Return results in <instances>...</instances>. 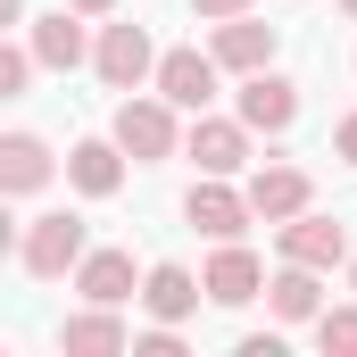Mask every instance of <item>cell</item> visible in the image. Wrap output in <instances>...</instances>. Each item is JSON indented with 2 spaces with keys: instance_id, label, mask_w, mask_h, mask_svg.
<instances>
[{
  "instance_id": "cell-3",
  "label": "cell",
  "mask_w": 357,
  "mask_h": 357,
  "mask_svg": "<svg viewBox=\"0 0 357 357\" xmlns=\"http://www.w3.org/2000/svg\"><path fill=\"white\" fill-rule=\"evenodd\" d=\"M91 67H100L108 91H142V75H158V50H150L142 25H108V33L91 42Z\"/></svg>"
},
{
  "instance_id": "cell-21",
  "label": "cell",
  "mask_w": 357,
  "mask_h": 357,
  "mask_svg": "<svg viewBox=\"0 0 357 357\" xmlns=\"http://www.w3.org/2000/svg\"><path fill=\"white\" fill-rule=\"evenodd\" d=\"M133 357H183V333L175 324H150V333H133Z\"/></svg>"
},
{
  "instance_id": "cell-7",
  "label": "cell",
  "mask_w": 357,
  "mask_h": 357,
  "mask_svg": "<svg viewBox=\"0 0 357 357\" xmlns=\"http://www.w3.org/2000/svg\"><path fill=\"white\" fill-rule=\"evenodd\" d=\"M216 75H225L216 50H167V59H158V91H167L175 108H191V116L216 100Z\"/></svg>"
},
{
  "instance_id": "cell-12",
  "label": "cell",
  "mask_w": 357,
  "mask_h": 357,
  "mask_svg": "<svg viewBox=\"0 0 357 357\" xmlns=\"http://www.w3.org/2000/svg\"><path fill=\"white\" fill-rule=\"evenodd\" d=\"M59 349H67V357H116V349H133V333L116 324V307H100V299H91L84 316H67V324H59Z\"/></svg>"
},
{
  "instance_id": "cell-27",
  "label": "cell",
  "mask_w": 357,
  "mask_h": 357,
  "mask_svg": "<svg viewBox=\"0 0 357 357\" xmlns=\"http://www.w3.org/2000/svg\"><path fill=\"white\" fill-rule=\"evenodd\" d=\"M341 17H349V25H357V0H341Z\"/></svg>"
},
{
  "instance_id": "cell-11",
  "label": "cell",
  "mask_w": 357,
  "mask_h": 357,
  "mask_svg": "<svg viewBox=\"0 0 357 357\" xmlns=\"http://www.w3.org/2000/svg\"><path fill=\"white\" fill-rule=\"evenodd\" d=\"M50 167H59V158H50L42 133H8V142H0V191H8V199H33V191L50 183Z\"/></svg>"
},
{
  "instance_id": "cell-6",
  "label": "cell",
  "mask_w": 357,
  "mask_h": 357,
  "mask_svg": "<svg viewBox=\"0 0 357 357\" xmlns=\"http://www.w3.org/2000/svg\"><path fill=\"white\" fill-rule=\"evenodd\" d=\"M291 116H299V84L291 75H274V67L241 75V125L250 133H291Z\"/></svg>"
},
{
  "instance_id": "cell-4",
  "label": "cell",
  "mask_w": 357,
  "mask_h": 357,
  "mask_svg": "<svg viewBox=\"0 0 357 357\" xmlns=\"http://www.w3.org/2000/svg\"><path fill=\"white\" fill-rule=\"evenodd\" d=\"M183 150H191V167H199V175H241V167H250V125H241V116H208V108H199V125L183 133Z\"/></svg>"
},
{
  "instance_id": "cell-19",
  "label": "cell",
  "mask_w": 357,
  "mask_h": 357,
  "mask_svg": "<svg viewBox=\"0 0 357 357\" xmlns=\"http://www.w3.org/2000/svg\"><path fill=\"white\" fill-rule=\"evenodd\" d=\"M316 349L324 357H357V307H324L316 316Z\"/></svg>"
},
{
  "instance_id": "cell-24",
  "label": "cell",
  "mask_w": 357,
  "mask_h": 357,
  "mask_svg": "<svg viewBox=\"0 0 357 357\" xmlns=\"http://www.w3.org/2000/svg\"><path fill=\"white\" fill-rule=\"evenodd\" d=\"M241 357H282V333H241Z\"/></svg>"
},
{
  "instance_id": "cell-28",
  "label": "cell",
  "mask_w": 357,
  "mask_h": 357,
  "mask_svg": "<svg viewBox=\"0 0 357 357\" xmlns=\"http://www.w3.org/2000/svg\"><path fill=\"white\" fill-rule=\"evenodd\" d=\"M349 291H357V258H349Z\"/></svg>"
},
{
  "instance_id": "cell-16",
  "label": "cell",
  "mask_w": 357,
  "mask_h": 357,
  "mask_svg": "<svg viewBox=\"0 0 357 357\" xmlns=\"http://www.w3.org/2000/svg\"><path fill=\"white\" fill-rule=\"evenodd\" d=\"M75 17H84V8H50V17H33V59H42V67H59V75L91 59V42H84V25H75Z\"/></svg>"
},
{
  "instance_id": "cell-1",
  "label": "cell",
  "mask_w": 357,
  "mask_h": 357,
  "mask_svg": "<svg viewBox=\"0 0 357 357\" xmlns=\"http://www.w3.org/2000/svg\"><path fill=\"white\" fill-rule=\"evenodd\" d=\"M84 258H91V241H84V216H75V208H50V216H33V225L17 233V266L42 274V282L75 274Z\"/></svg>"
},
{
  "instance_id": "cell-13",
  "label": "cell",
  "mask_w": 357,
  "mask_h": 357,
  "mask_svg": "<svg viewBox=\"0 0 357 357\" xmlns=\"http://www.w3.org/2000/svg\"><path fill=\"white\" fill-rule=\"evenodd\" d=\"M67 183L84 191V199H108L116 183H125V142L108 133V142H75L67 150Z\"/></svg>"
},
{
  "instance_id": "cell-14",
  "label": "cell",
  "mask_w": 357,
  "mask_h": 357,
  "mask_svg": "<svg viewBox=\"0 0 357 357\" xmlns=\"http://www.w3.org/2000/svg\"><path fill=\"white\" fill-rule=\"evenodd\" d=\"M307 199H316V183L299 175V167H258V175H250V208H258L266 225H291Z\"/></svg>"
},
{
  "instance_id": "cell-2",
  "label": "cell",
  "mask_w": 357,
  "mask_h": 357,
  "mask_svg": "<svg viewBox=\"0 0 357 357\" xmlns=\"http://www.w3.org/2000/svg\"><path fill=\"white\" fill-rule=\"evenodd\" d=\"M108 133H116V142H125V158H142V167L175 158V142H183V133H175V100H167V91H158V100H133V91H125Z\"/></svg>"
},
{
  "instance_id": "cell-17",
  "label": "cell",
  "mask_w": 357,
  "mask_h": 357,
  "mask_svg": "<svg viewBox=\"0 0 357 357\" xmlns=\"http://www.w3.org/2000/svg\"><path fill=\"white\" fill-rule=\"evenodd\" d=\"M199 299H208V282H191L183 266H150V274H142V307H150L158 324H183Z\"/></svg>"
},
{
  "instance_id": "cell-23",
  "label": "cell",
  "mask_w": 357,
  "mask_h": 357,
  "mask_svg": "<svg viewBox=\"0 0 357 357\" xmlns=\"http://www.w3.org/2000/svg\"><path fill=\"white\" fill-rule=\"evenodd\" d=\"M333 150H341V158H349V167H357V108H349V116H341V125H333Z\"/></svg>"
},
{
  "instance_id": "cell-18",
  "label": "cell",
  "mask_w": 357,
  "mask_h": 357,
  "mask_svg": "<svg viewBox=\"0 0 357 357\" xmlns=\"http://www.w3.org/2000/svg\"><path fill=\"white\" fill-rule=\"evenodd\" d=\"M75 291L100 299V307H125V299H133V258H125V250H91L84 266H75Z\"/></svg>"
},
{
  "instance_id": "cell-26",
  "label": "cell",
  "mask_w": 357,
  "mask_h": 357,
  "mask_svg": "<svg viewBox=\"0 0 357 357\" xmlns=\"http://www.w3.org/2000/svg\"><path fill=\"white\" fill-rule=\"evenodd\" d=\"M67 8H84V17H108V8H116V0H67Z\"/></svg>"
},
{
  "instance_id": "cell-20",
  "label": "cell",
  "mask_w": 357,
  "mask_h": 357,
  "mask_svg": "<svg viewBox=\"0 0 357 357\" xmlns=\"http://www.w3.org/2000/svg\"><path fill=\"white\" fill-rule=\"evenodd\" d=\"M33 67H42L33 42H0V100H17V91L33 84Z\"/></svg>"
},
{
  "instance_id": "cell-15",
  "label": "cell",
  "mask_w": 357,
  "mask_h": 357,
  "mask_svg": "<svg viewBox=\"0 0 357 357\" xmlns=\"http://www.w3.org/2000/svg\"><path fill=\"white\" fill-rule=\"evenodd\" d=\"M266 307L282 316V324H316V316H324V282H316V266L282 258V274L266 282Z\"/></svg>"
},
{
  "instance_id": "cell-22",
  "label": "cell",
  "mask_w": 357,
  "mask_h": 357,
  "mask_svg": "<svg viewBox=\"0 0 357 357\" xmlns=\"http://www.w3.org/2000/svg\"><path fill=\"white\" fill-rule=\"evenodd\" d=\"M191 17H208V25H225V17H250V0H191Z\"/></svg>"
},
{
  "instance_id": "cell-8",
  "label": "cell",
  "mask_w": 357,
  "mask_h": 357,
  "mask_svg": "<svg viewBox=\"0 0 357 357\" xmlns=\"http://www.w3.org/2000/svg\"><path fill=\"white\" fill-rule=\"evenodd\" d=\"M282 258H299V266L333 274V266H341V258H349V233H341L333 216H316V208H299V216L282 225Z\"/></svg>"
},
{
  "instance_id": "cell-10",
  "label": "cell",
  "mask_w": 357,
  "mask_h": 357,
  "mask_svg": "<svg viewBox=\"0 0 357 357\" xmlns=\"http://www.w3.org/2000/svg\"><path fill=\"white\" fill-rule=\"evenodd\" d=\"M199 282H208V299H216V307H250V299L266 291V266H258L241 241H225V250L208 258V274H199Z\"/></svg>"
},
{
  "instance_id": "cell-9",
  "label": "cell",
  "mask_w": 357,
  "mask_h": 357,
  "mask_svg": "<svg viewBox=\"0 0 357 357\" xmlns=\"http://www.w3.org/2000/svg\"><path fill=\"white\" fill-rule=\"evenodd\" d=\"M274 50H282V33L258 25V17H225V25H216V67H233V75L274 67Z\"/></svg>"
},
{
  "instance_id": "cell-5",
  "label": "cell",
  "mask_w": 357,
  "mask_h": 357,
  "mask_svg": "<svg viewBox=\"0 0 357 357\" xmlns=\"http://www.w3.org/2000/svg\"><path fill=\"white\" fill-rule=\"evenodd\" d=\"M183 216H191V233H208V241H241V225H250L258 208H250V191H225V175H208V183H191Z\"/></svg>"
},
{
  "instance_id": "cell-25",
  "label": "cell",
  "mask_w": 357,
  "mask_h": 357,
  "mask_svg": "<svg viewBox=\"0 0 357 357\" xmlns=\"http://www.w3.org/2000/svg\"><path fill=\"white\" fill-rule=\"evenodd\" d=\"M0 25H25V0H0Z\"/></svg>"
}]
</instances>
